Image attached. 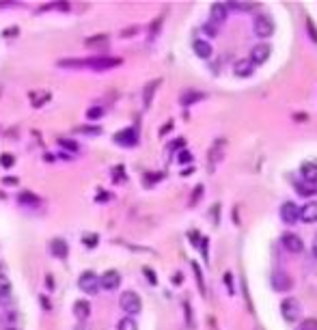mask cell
<instances>
[{
  "label": "cell",
  "mask_w": 317,
  "mask_h": 330,
  "mask_svg": "<svg viewBox=\"0 0 317 330\" xmlns=\"http://www.w3.org/2000/svg\"><path fill=\"white\" fill-rule=\"evenodd\" d=\"M61 67H86V69H95V71H106L112 67L121 65V59H112V56H95V59H84V61H61Z\"/></svg>",
  "instance_id": "obj_1"
},
{
  "label": "cell",
  "mask_w": 317,
  "mask_h": 330,
  "mask_svg": "<svg viewBox=\"0 0 317 330\" xmlns=\"http://www.w3.org/2000/svg\"><path fill=\"white\" fill-rule=\"evenodd\" d=\"M119 306H121V311H125L127 313V317H132V315H138L142 311V302H140V298H138V293L136 291H123L119 296Z\"/></svg>",
  "instance_id": "obj_2"
},
{
  "label": "cell",
  "mask_w": 317,
  "mask_h": 330,
  "mask_svg": "<svg viewBox=\"0 0 317 330\" xmlns=\"http://www.w3.org/2000/svg\"><path fill=\"white\" fill-rule=\"evenodd\" d=\"M255 35L259 39H268L274 35V22H272V18L270 16H265V13H259V16L255 18Z\"/></svg>",
  "instance_id": "obj_3"
},
{
  "label": "cell",
  "mask_w": 317,
  "mask_h": 330,
  "mask_svg": "<svg viewBox=\"0 0 317 330\" xmlns=\"http://www.w3.org/2000/svg\"><path fill=\"white\" fill-rule=\"evenodd\" d=\"M270 283L276 291L287 293V291H291V287H293V278L287 274L285 270H274L272 272V276H270Z\"/></svg>",
  "instance_id": "obj_4"
},
{
  "label": "cell",
  "mask_w": 317,
  "mask_h": 330,
  "mask_svg": "<svg viewBox=\"0 0 317 330\" xmlns=\"http://www.w3.org/2000/svg\"><path fill=\"white\" fill-rule=\"evenodd\" d=\"M300 311H302V306L296 298H285L283 302H280V315H283L285 321H298Z\"/></svg>",
  "instance_id": "obj_5"
},
{
  "label": "cell",
  "mask_w": 317,
  "mask_h": 330,
  "mask_svg": "<svg viewBox=\"0 0 317 330\" xmlns=\"http://www.w3.org/2000/svg\"><path fill=\"white\" fill-rule=\"evenodd\" d=\"M78 287L84 291V293H97L99 289V276L95 274V272L86 270L80 274V278H78Z\"/></svg>",
  "instance_id": "obj_6"
},
{
  "label": "cell",
  "mask_w": 317,
  "mask_h": 330,
  "mask_svg": "<svg viewBox=\"0 0 317 330\" xmlns=\"http://www.w3.org/2000/svg\"><path fill=\"white\" fill-rule=\"evenodd\" d=\"M121 285V274L117 270H106L102 276H99V289L106 291H114Z\"/></svg>",
  "instance_id": "obj_7"
},
{
  "label": "cell",
  "mask_w": 317,
  "mask_h": 330,
  "mask_svg": "<svg viewBox=\"0 0 317 330\" xmlns=\"http://www.w3.org/2000/svg\"><path fill=\"white\" fill-rule=\"evenodd\" d=\"M270 54H272V48H270L268 44H257L253 50H250V56H248V59L253 61V65L257 67V65H263V63L270 59Z\"/></svg>",
  "instance_id": "obj_8"
},
{
  "label": "cell",
  "mask_w": 317,
  "mask_h": 330,
  "mask_svg": "<svg viewBox=\"0 0 317 330\" xmlns=\"http://www.w3.org/2000/svg\"><path fill=\"white\" fill-rule=\"evenodd\" d=\"M114 142L123 145V147H134L136 142H138V132H136L134 127H125V130L114 134Z\"/></svg>",
  "instance_id": "obj_9"
},
{
  "label": "cell",
  "mask_w": 317,
  "mask_h": 330,
  "mask_svg": "<svg viewBox=\"0 0 317 330\" xmlns=\"http://www.w3.org/2000/svg\"><path fill=\"white\" fill-rule=\"evenodd\" d=\"M280 244H283V248L287 253H302V248H304V242H302V238L296 233H285L283 238H280Z\"/></svg>",
  "instance_id": "obj_10"
},
{
  "label": "cell",
  "mask_w": 317,
  "mask_h": 330,
  "mask_svg": "<svg viewBox=\"0 0 317 330\" xmlns=\"http://www.w3.org/2000/svg\"><path fill=\"white\" fill-rule=\"evenodd\" d=\"M280 220H283L285 225L298 222V205L293 203V201H285V203L280 205Z\"/></svg>",
  "instance_id": "obj_11"
},
{
  "label": "cell",
  "mask_w": 317,
  "mask_h": 330,
  "mask_svg": "<svg viewBox=\"0 0 317 330\" xmlns=\"http://www.w3.org/2000/svg\"><path fill=\"white\" fill-rule=\"evenodd\" d=\"M298 220L302 222H317V201H308L298 207Z\"/></svg>",
  "instance_id": "obj_12"
},
{
  "label": "cell",
  "mask_w": 317,
  "mask_h": 330,
  "mask_svg": "<svg viewBox=\"0 0 317 330\" xmlns=\"http://www.w3.org/2000/svg\"><path fill=\"white\" fill-rule=\"evenodd\" d=\"M233 74L237 78H250L255 74V65H253V61L250 59H240V61H235L233 63Z\"/></svg>",
  "instance_id": "obj_13"
},
{
  "label": "cell",
  "mask_w": 317,
  "mask_h": 330,
  "mask_svg": "<svg viewBox=\"0 0 317 330\" xmlns=\"http://www.w3.org/2000/svg\"><path fill=\"white\" fill-rule=\"evenodd\" d=\"M300 175H302V182L317 186V164L315 162H304L300 167Z\"/></svg>",
  "instance_id": "obj_14"
},
{
  "label": "cell",
  "mask_w": 317,
  "mask_h": 330,
  "mask_svg": "<svg viewBox=\"0 0 317 330\" xmlns=\"http://www.w3.org/2000/svg\"><path fill=\"white\" fill-rule=\"evenodd\" d=\"M192 50H194V54H197L199 59H210L212 52H214V48L207 39H194Z\"/></svg>",
  "instance_id": "obj_15"
},
{
  "label": "cell",
  "mask_w": 317,
  "mask_h": 330,
  "mask_svg": "<svg viewBox=\"0 0 317 330\" xmlns=\"http://www.w3.org/2000/svg\"><path fill=\"white\" fill-rule=\"evenodd\" d=\"M227 7L225 5H222V3H216V5H212L210 7V22L212 24H216V26H218V24H222V22H225V20H227Z\"/></svg>",
  "instance_id": "obj_16"
},
{
  "label": "cell",
  "mask_w": 317,
  "mask_h": 330,
  "mask_svg": "<svg viewBox=\"0 0 317 330\" xmlns=\"http://www.w3.org/2000/svg\"><path fill=\"white\" fill-rule=\"evenodd\" d=\"M201 99H205V93L188 89V91H184V93H182V97H179V102H182V106H192V104L201 102Z\"/></svg>",
  "instance_id": "obj_17"
},
{
  "label": "cell",
  "mask_w": 317,
  "mask_h": 330,
  "mask_svg": "<svg viewBox=\"0 0 317 330\" xmlns=\"http://www.w3.org/2000/svg\"><path fill=\"white\" fill-rule=\"evenodd\" d=\"M18 203L24 205V207H39L41 205V199L37 195H33V192L24 190V192H20V195H18Z\"/></svg>",
  "instance_id": "obj_18"
},
{
  "label": "cell",
  "mask_w": 317,
  "mask_h": 330,
  "mask_svg": "<svg viewBox=\"0 0 317 330\" xmlns=\"http://www.w3.org/2000/svg\"><path fill=\"white\" fill-rule=\"evenodd\" d=\"M50 250H52V255L54 257H59V259H65L67 257V242L65 240H61V238H56V240H52V244H50Z\"/></svg>",
  "instance_id": "obj_19"
},
{
  "label": "cell",
  "mask_w": 317,
  "mask_h": 330,
  "mask_svg": "<svg viewBox=\"0 0 317 330\" xmlns=\"http://www.w3.org/2000/svg\"><path fill=\"white\" fill-rule=\"evenodd\" d=\"M157 87H160V80H151L145 87V91H142V106H145V108H149L151 102H153V93Z\"/></svg>",
  "instance_id": "obj_20"
},
{
  "label": "cell",
  "mask_w": 317,
  "mask_h": 330,
  "mask_svg": "<svg viewBox=\"0 0 317 330\" xmlns=\"http://www.w3.org/2000/svg\"><path fill=\"white\" fill-rule=\"evenodd\" d=\"M74 315L78 319H89V315H91L89 300H78V302L74 304Z\"/></svg>",
  "instance_id": "obj_21"
},
{
  "label": "cell",
  "mask_w": 317,
  "mask_h": 330,
  "mask_svg": "<svg viewBox=\"0 0 317 330\" xmlns=\"http://www.w3.org/2000/svg\"><path fill=\"white\" fill-rule=\"evenodd\" d=\"M296 192H298L300 197H313V195H317V186L306 184V182H300V184H296Z\"/></svg>",
  "instance_id": "obj_22"
},
{
  "label": "cell",
  "mask_w": 317,
  "mask_h": 330,
  "mask_svg": "<svg viewBox=\"0 0 317 330\" xmlns=\"http://www.w3.org/2000/svg\"><path fill=\"white\" fill-rule=\"evenodd\" d=\"M11 298V281L5 274H0V300Z\"/></svg>",
  "instance_id": "obj_23"
},
{
  "label": "cell",
  "mask_w": 317,
  "mask_h": 330,
  "mask_svg": "<svg viewBox=\"0 0 317 330\" xmlns=\"http://www.w3.org/2000/svg\"><path fill=\"white\" fill-rule=\"evenodd\" d=\"M117 330H138V324H136L134 317H123L117 324Z\"/></svg>",
  "instance_id": "obj_24"
},
{
  "label": "cell",
  "mask_w": 317,
  "mask_h": 330,
  "mask_svg": "<svg viewBox=\"0 0 317 330\" xmlns=\"http://www.w3.org/2000/svg\"><path fill=\"white\" fill-rule=\"evenodd\" d=\"M225 7L227 9H233V11H253L255 9V5H250V3H227Z\"/></svg>",
  "instance_id": "obj_25"
},
{
  "label": "cell",
  "mask_w": 317,
  "mask_h": 330,
  "mask_svg": "<svg viewBox=\"0 0 317 330\" xmlns=\"http://www.w3.org/2000/svg\"><path fill=\"white\" fill-rule=\"evenodd\" d=\"M84 44L89 46V48H93V46H106V44H108V35H97V37L86 39Z\"/></svg>",
  "instance_id": "obj_26"
},
{
  "label": "cell",
  "mask_w": 317,
  "mask_h": 330,
  "mask_svg": "<svg viewBox=\"0 0 317 330\" xmlns=\"http://www.w3.org/2000/svg\"><path fill=\"white\" fill-rule=\"evenodd\" d=\"M201 31H203L205 35H207V37H218V26H216V24H212V22H207V24H203V26H201Z\"/></svg>",
  "instance_id": "obj_27"
},
{
  "label": "cell",
  "mask_w": 317,
  "mask_h": 330,
  "mask_svg": "<svg viewBox=\"0 0 317 330\" xmlns=\"http://www.w3.org/2000/svg\"><path fill=\"white\" fill-rule=\"evenodd\" d=\"M304 24H306V31H308V37H311V41H315V44H317V28L313 24V20L306 16L304 18Z\"/></svg>",
  "instance_id": "obj_28"
},
{
  "label": "cell",
  "mask_w": 317,
  "mask_h": 330,
  "mask_svg": "<svg viewBox=\"0 0 317 330\" xmlns=\"http://www.w3.org/2000/svg\"><path fill=\"white\" fill-rule=\"evenodd\" d=\"M296 330H317V319L315 317H308L304 321H300Z\"/></svg>",
  "instance_id": "obj_29"
},
{
  "label": "cell",
  "mask_w": 317,
  "mask_h": 330,
  "mask_svg": "<svg viewBox=\"0 0 317 330\" xmlns=\"http://www.w3.org/2000/svg\"><path fill=\"white\" fill-rule=\"evenodd\" d=\"M13 164H16V157H13L11 153H3V155H0V167H5V169H11Z\"/></svg>",
  "instance_id": "obj_30"
},
{
  "label": "cell",
  "mask_w": 317,
  "mask_h": 330,
  "mask_svg": "<svg viewBox=\"0 0 317 330\" xmlns=\"http://www.w3.org/2000/svg\"><path fill=\"white\" fill-rule=\"evenodd\" d=\"M48 93H31V99H33V106H41V102H48Z\"/></svg>",
  "instance_id": "obj_31"
},
{
  "label": "cell",
  "mask_w": 317,
  "mask_h": 330,
  "mask_svg": "<svg viewBox=\"0 0 317 330\" xmlns=\"http://www.w3.org/2000/svg\"><path fill=\"white\" fill-rule=\"evenodd\" d=\"M192 270H194V274H197V283H199V287H201V291H205V283H203V272H201L199 263H192Z\"/></svg>",
  "instance_id": "obj_32"
},
{
  "label": "cell",
  "mask_w": 317,
  "mask_h": 330,
  "mask_svg": "<svg viewBox=\"0 0 317 330\" xmlns=\"http://www.w3.org/2000/svg\"><path fill=\"white\" fill-rule=\"evenodd\" d=\"M177 162H179V164H188V162H192V153H190V151H179Z\"/></svg>",
  "instance_id": "obj_33"
},
{
  "label": "cell",
  "mask_w": 317,
  "mask_h": 330,
  "mask_svg": "<svg viewBox=\"0 0 317 330\" xmlns=\"http://www.w3.org/2000/svg\"><path fill=\"white\" fill-rule=\"evenodd\" d=\"M76 132H82V134H93V136H97V134L102 132V130H99V127H91V125H84V127H78Z\"/></svg>",
  "instance_id": "obj_34"
},
{
  "label": "cell",
  "mask_w": 317,
  "mask_h": 330,
  "mask_svg": "<svg viewBox=\"0 0 317 330\" xmlns=\"http://www.w3.org/2000/svg\"><path fill=\"white\" fill-rule=\"evenodd\" d=\"M203 197V186H197L194 188V195H192V199H190V205H197V201Z\"/></svg>",
  "instance_id": "obj_35"
},
{
  "label": "cell",
  "mask_w": 317,
  "mask_h": 330,
  "mask_svg": "<svg viewBox=\"0 0 317 330\" xmlns=\"http://www.w3.org/2000/svg\"><path fill=\"white\" fill-rule=\"evenodd\" d=\"M63 147H67V149H71V151H78V142H74V140H65V138H61L59 140Z\"/></svg>",
  "instance_id": "obj_36"
},
{
  "label": "cell",
  "mask_w": 317,
  "mask_h": 330,
  "mask_svg": "<svg viewBox=\"0 0 317 330\" xmlns=\"http://www.w3.org/2000/svg\"><path fill=\"white\" fill-rule=\"evenodd\" d=\"M225 283L229 287V293H235V289H233V274H231V272H227V274H225Z\"/></svg>",
  "instance_id": "obj_37"
},
{
  "label": "cell",
  "mask_w": 317,
  "mask_h": 330,
  "mask_svg": "<svg viewBox=\"0 0 317 330\" xmlns=\"http://www.w3.org/2000/svg\"><path fill=\"white\" fill-rule=\"evenodd\" d=\"M184 308H186V317H188V326L192 328L194 321H192V311H190V302H184Z\"/></svg>",
  "instance_id": "obj_38"
},
{
  "label": "cell",
  "mask_w": 317,
  "mask_h": 330,
  "mask_svg": "<svg viewBox=\"0 0 317 330\" xmlns=\"http://www.w3.org/2000/svg\"><path fill=\"white\" fill-rule=\"evenodd\" d=\"M102 108H91L89 112H86V117H89V119H97V117H102Z\"/></svg>",
  "instance_id": "obj_39"
},
{
  "label": "cell",
  "mask_w": 317,
  "mask_h": 330,
  "mask_svg": "<svg viewBox=\"0 0 317 330\" xmlns=\"http://www.w3.org/2000/svg\"><path fill=\"white\" fill-rule=\"evenodd\" d=\"M84 244H86V246H95V244H97V235H84Z\"/></svg>",
  "instance_id": "obj_40"
},
{
  "label": "cell",
  "mask_w": 317,
  "mask_h": 330,
  "mask_svg": "<svg viewBox=\"0 0 317 330\" xmlns=\"http://www.w3.org/2000/svg\"><path fill=\"white\" fill-rule=\"evenodd\" d=\"M160 24H162V18H160V20H155L153 26H151V35H149V39H155V33H157V28H160Z\"/></svg>",
  "instance_id": "obj_41"
},
{
  "label": "cell",
  "mask_w": 317,
  "mask_h": 330,
  "mask_svg": "<svg viewBox=\"0 0 317 330\" xmlns=\"http://www.w3.org/2000/svg\"><path fill=\"white\" fill-rule=\"evenodd\" d=\"M184 145H186V140H184V138H179V140H175V142H171L169 149H171V151H175V149H182Z\"/></svg>",
  "instance_id": "obj_42"
},
{
  "label": "cell",
  "mask_w": 317,
  "mask_h": 330,
  "mask_svg": "<svg viewBox=\"0 0 317 330\" xmlns=\"http://www.w3.org/2000/svg\"><path fill=\"white\" fill-rule=\"evenodd\" d=\"M43 9H69V5L67 3H59V5H46V7H43Z\"/></svg>",
  "instance_id": "obj_43"
},
{
  "label": "cell",
  "mask_w": 317,
  "mask_h": 330,
  "mask_svg": "<svg viewBox=\"0 0 317 330\" xmlns=\"http://www.w3.org/2000/svg\"><path fill=\"white\" fill-rule=\"evenodd\" d=\"M145 274H147V278H149L151 283H155V276H153V272H151L149 268H145Z\"/></svg>",
  "instance_id": "obj_44"
},
{
  "label": "cell",
  "mask_w": 317,
  "mask_h": 330,
  "mask_svg": "<svg viewBox=\"0 0 317 330\" xmlns=\"http://www.w3.org/2000/svg\"><path fill=\"white\" fill-rule=\"evenodd\" d=\"M311 253H313V259H317V238L313 240V246H311Z\"/></svg>",
  "instance_id": "obj_45"
},
{
  "label": "cell",
  "mask_w": 317,
  "mask_h": 330,
  "mask_svg": "<svg viewBox=\"0 0 317 330\" xmlns=\"http://www.w3.org/2000/svg\"><path fill=\"white\" fill-rule=\"evenodd\" d=\"M7 330H20V328H7Z\"/></svg>",
  "instance_id": "obj_46"
}]
</instances>
